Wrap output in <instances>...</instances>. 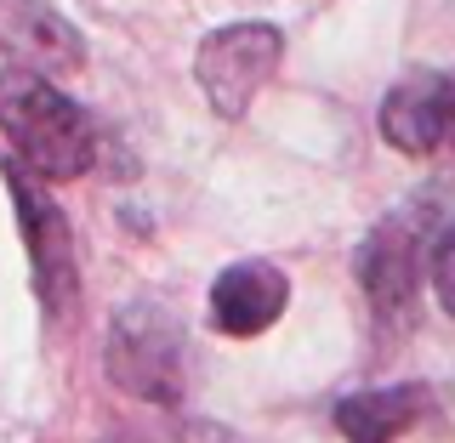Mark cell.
Instances as JSON below:
<instances>
[{
  "mask_svg": "<svg viewBox=\"0 0 455 443\" xmlns=\"http://www.w3.org/2000/svg\"><path fill=\"white\" fill-rule=\"evenodd\" d=\"M0 131L35 182H75L97 165L92 114L28 68H0Z\"/></svg>",
  "mask_w": 455,
  "mask_h": 443,
  "instance_id": "1",
  "label": "cell"
},
{
  "mask_svg": "<svg viewBox=\"0 0 455 443\" xmlns=\"http://www.w3.org/2000/svg\"><path fill=\"white\" fill-rule=\"evenodd\" d=\"M291 302V284L274 262H234L211 284V324L222 336H262Z\"/></svg>",
  "mask_w": 455,
  "mask_h": 443,
  "instance_id": "8",
  "label": "cell"
},
{
  "mask_svg": "<svg viewBox=\"0 0 455 443\" xmlns=\"http://www.w3.org/2000/svg\"><path fill=\"white\" fill-rule=\"evenodd\" d=\"M0 170H6L12 205H18L23 250H28V267H35V296H40V307H46V319H63V312L80 302V256H75L68 217L52 205V194L40 188L18 160H6Z\"/></svg>",
  "mask_w": 455,
  "mask_h": 443,
  "instance_id": "3",
  "label": "cell"
},
{
  "mask_svg": "<svg viewBox=\"0 0 455 443\" xmlns=\"http://www.w3.org/2000/svg\"><path fill=\"white\" fill-rule=\"evenodd\" d=\"M433 409V387L421 381H398V387H376V392H353L336 404V432L347 443H393Z\"/></svg>",
  "mask_w": 455,
  "mask_h": 443,
  "instance_id": "9",
  "label": "cell"
},
{
  "mask_svg": "<svg viewBox=\"0 0 455 443\" xmlns=\"http://www.w3.org/2000/svg\"><path fill=\"white\" fill-rule=\"evenodd\" d=\"M359 284L376 312L381 336H404L416 324V296H421V233L410 217L376 222V233L359 245Z\"/></svg>",
  "mask_w": 455,
  "mask_h": 443,
  "instance_id": "5",
  "label": "cell"
},
{
  "mask_svg": "<svg viewBox=\"0 0 455 443\" xmlns=\"http://www.w3.org/2000/svg\"><path fill=\"white\" fill-rule=\"evenodd\" d=\"M103 369L120 392L171 409L182 398V330H177V319L154 302L120 307L108 319Z\"/></svg>",
  "mask_w": 455,
  "mask_h": 443,
  "instance_id": "2",
  "label": "cell"
},
{
  "mask_svg": "<svg viewBox=\"0 0 455 443\" xmlns=\"http://www.w3.org/2000/svg\"><path fill=\"white\" fill-rule=\"evenodd\" d=\"M0 57L12 68L57 80V75H75L85 63V40L46 0H0Z\"/></svg>",
  "mask_w": 455,
  "mask_h": 443,
  "instance_id": "6",
  "label": "cell"
},
{
  "mask_svg": "<svg viewBox=\"0 0 455 443\" xmlns=\"http://www.w3.org/2000/svg\"><path fill=\"white\" fill-rule=\"evenodd\" d=\"M450 120H455V80H444V75H410L381 103V137L398 154H410V160H421L438 142H450Z\"/></svg>",
  "mask_w": 455,
  "mask_h": 443,
  "instance_id": "7",
  "label": "cell"
},
{
  "mask_svg": "<svg viewBox=\"0 0 455 443\" xmlns=\"http://www.w3.org/2000/svg\"><path fill=\"white\" fill-rule=\"evenodd\" d=\"M279 57H284V40L274 23H228V28L199 40L194 80L222 120H239L251 108V97L274 80Z\"/></svg>",
  "mask_w": 455,
  "mask_h": 443,
  "instance_id": "4",
  "label": "cell"
},
{
  "mask_svg": "<svg viewBox=\"0 0 455 443\" xmlns=\"http://www.w3.org/2000/svg\"><path fill=\"white\" fill-rule=\"evenodd\" d=\"M450 142H455V120H450Z\"/></svg>",
  "mask_w": 455,
  "mask_h": 443,
  "instance_id": "12",
  "label": "cell"
},
{
  "mask_svg": "<svg viewBox=\"0 0 455 443\" xmlns=\"http://www.w3.org/2000/svg\"><path fill=\"white\" fill-rule=\"evenodd\" d=\"M182 443H239V438L217 421H182Z\"/></svg>",
  "mask_w": 455,
  "mask_h": 443,
  "instance_id": "11",
  "label": "cell"
},
{
  "mask_svg": "<svg viewBox=\"0 0 455 443\" xmlns=\"http://www.w3.org/2000/svg\"><path fill=\"white\" fill-rule=\"evenodd\" d=\"M427 279H433V290H438V307L455 319V222L438 233V245L427 250Z\"/></svg>",
  "mask_w": 455,
  "mask_h": 443,
  "instance_id": "10",
  "label": "cell"
}]
</instances>
